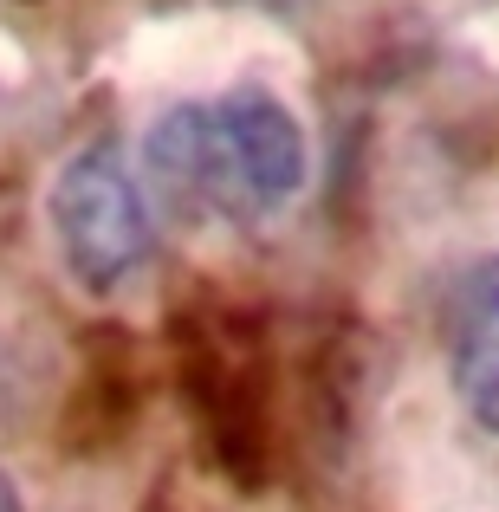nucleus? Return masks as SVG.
I'll return each mask as SVG.
<instances>
[{
    "instance_id": "f03ea898",
    "label": "nucleus",
    "mask_w": 499,
    "mask_h": 512,
    "mask_svg": "<svg viewBox=\"0 0 499 512\" xmlns=\"http://www.w3.org/2000/svg\"><path fill=\"white\" fill-rule=\"evenodd\" d=\"M46 234L59 253L65 279L85 286L91 299H117L150 273L163 227H156L150 182L117 150H78L46 188Z\"/></svg>"
},
{
    "instance_id": "7ed1b4c3",
    "label": "nucleus",
    "mask_w": 499,
    "mask_h": 512,
    "mask_svg": "<svg viewBox=\"0 0 499 512\" xmlns=\"http://www.w3.org/2000/svg\"><path fill=\"white\" fill-rule=\"evenodd\" d=\"M441 370L461 415L499 441V253H480L454 279L441 312Z\"/></svg>"
},
{
    "instance_id": "f257e3e1",
    "label": "nucleus",
    "mask_w": 499,
    "mask_h": 512,
    "mask_svg": "<svg viewBox=\"0 0 499 512\" xmlns=\"http://www.w3.org/2000/svg\"><path fill=\"white\" fill-rule=\"evenodd\" d=\"M143 182L195 221H273L312 182L305 117L266 85L182 98L143 130Z\"/></svg>"
},
{
    "instance_id": "20e7f679",
    "label": "nucleus",
    "mask_w": 499,
    "mask_h": 512,
    "mask_svg": "<svg viewBox=\"0 0 499 512\" xmlns=\"http://www.w3.org/2000/svg\"><path fill=\"white\" fill-rule=\"evenodd\" d=\"M0 512H26V500H20V487H13L7 474H0Z\"/></svg>"
}]
</instances>
